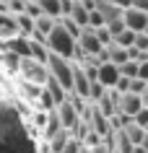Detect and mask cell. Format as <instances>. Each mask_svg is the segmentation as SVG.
Segmentation results:
<instances>
[{
    "label": "cell",
    "mask_w": 148,
    "mask_h": 153,
    "mask_svg": "<svg viewBox=\"0 0 148 153\" xmlns=\"http://www.w3.org/2000/svg\"><path fill=\"white\" fill-rule=\"evenodd\" d=\"M0 153H36L29 130L8 104H0Z\"/></svg>",
    "instance_id": "obj_1"
},
{
    "label": "cell",
    "mask_w": 148,
    "mask_h": 153,
    "mask_svg": "<svg viewBox=\"0 0 148 153\" xmlns=\"http://www.w3.org/2000/svg\"><path fill=\"white\" fill-rule=\"evenodd\" d=\"M75 44H78V39H75V36L68 31L60 21L52 26V31L47 34V47H49V52L65 57V60H75Z\"/></svg>",
    "instance_id": "obj_2"
},
{
    "label": "cell",
    "mask_w": 148,
    "mask_h": 153,
    "mask_svg": "<svg viewBox=\"0 0 148 153\" xmlns=\"http://www.w3.org/2000/svg\"><path fill=\"white\" fill-rule=\"evenodd\" d=\"M18 70L24 73V78H26L29 83H39V86L47 83V75H49L47 65L39 62V60H34V57H24L21 65H18Z\"/></svg>",
    "instance_id": "obj_3"
},
{
    "label": "cell",
    "mask_w": 148,
    "mask_h": 153,
    "mask_svg": "<svg viewBox=\"0 0 148 153\" xmlns=\"http://www.w3.org/2000/svg\"><path fill=\"white\" fill-rule=\"evenodd\" d=\"M78 47H81L83 57H99L101 52H104V44L99 42L96 31L91 29V26H83L81 29V36H78ZM99 62V60H96Z\"/></svg>",
    "instance_id": "obj_4"
},
{
    "label": "cell",
    "mask_w": 148,
    "mask_h": 153,
    "mask_svg": "<svg viewBox=\"0 0 148 153\" xmlns=\"http://www.w3.org/2000/svg\"><path fill=\"white\" fill-rule=\"evenodd\" d=\"M55 112H57V117H60V122H62V127L65 130H73L78 122H81V112L75 109V104L70 101V99H65L62 104H57L55 106Z\"/></svg>",
    "instance_id": "obj_5"
},
{
    "label": "cell",
    "mask_w": 148,
    "mask_h": 153,
    "mask_svg": "<svg viewBox=\"0 0 148 153\" xmlns=\"http://www.w3.org/2000/svg\"><path fill=\"white\" fill-rule=\"evenodd\" d=\"M99 75H96V81L101 83V86H104V88H115L117 86V81H120V75H122V73H120V65H115V62H99Z\"/></svg>",
    "instance_id": "obj_6"
},
{
    "label": "cell",
    "mask_w": 148,
    "mask_h": 153,
    "mask_svg": "<svg viewBox=\"0 0 148 153\" xmlns=\"http://www.w3.org/2000/svg\"><path fill=\"white\" fill-rule=\"evenodd\" d=\"M122 21L127 29H132V31H143L148 26V10H140V8H132V5H127V8L122 10Z\"/></svg>",
    "instance_id": "obj_7"
},
{
    "label": "cell",
    "mask_w": 148,
    "mask_h": 153,
    "mask_svg": "<svg viewBox=\"0 0 148 153\" xmlns=\"http://www.w3.org/2000/svg\"><path fill=\"white\" fill-rule=\"evenodd\" d=\"M140 106H143L140 94H132V91H125V94H120V99H117V112H120V114H127V117L138 114Z\"/></svg>",
    "instance_id": "obj_8"
},
{
    "label": "cell",
    "mask_w": 148,
    "mask_h": 153,
    "mask_svg": "<svg viewBox=\"0 0 148 153\" xmlns=\"http://www.w3.org/2000/svg\"><path fill=\"white\" fill-rule=\"evenodd\" d=\"M94 8L101 13V18H104V24H109V21H117V18H122V5H117V3H112V0H94Z\"/></svg>",
    "instance_id": "obj_9"
},
{
    "label": "cell",
    "mask_w": 148,
    "mask_h": 153,
    "mask_svg": "<svg viewBox=\"0 0 148 153\" xmlns=\"http://www.w3.org/2000/svg\"><path fill=\"white\" fill-rule=\"evenodd\" d=\"M44 88H47V94L52 96V101H55V106L62 104L68 96H70V91L62 86V83L57 81V78H52V75H47V83H44Z\"/></svg>",
    "instance_id": "obj_10"
},
{
    "label": "cell",
    "mask_w": 148,
    "mask_h": 153,
    "mask_svg": "<svg viewBox=\"0 0 148 153\" xmlns=\"http://www.w3.org/2000/svg\"><path fill=\"white\" fill-rule=\"evenodd\" d=\"M29 49H31V57H34V60H39V62L47 65V60H49V47H47V42L29 36Z\"/></svg>",
    "instance_id": "obj_11"
},
{
    "label": "cell",
    "mask_w": 148,
    "mask_h": 153,
    "mask_svg": "<svg viewBox=\"0 0 148 153\" xmlns=\"http://www.w3.org/2000/svg\"><path fill=\"white\" fill-rule=\"evenodd\" d=\"M68 16L73 18V21L81 26V29H83V26H89V8H86V3H83V0H75Z\"/></svg>",
    "instance_id": "obj_12"
},
{
    "label": "cell",
    "mask_w": 148,
    "mask_h": 153,
    "mask_svg": "<svg viewBox=\"0 0 148 153\" xmlns=\"http://www.w3.org/2000/svg\"><path fill=\"white\" fill-rule=\"evenodd\" d=\"M107 55H109V62H115V65H122V62L130 60L127 47H120L117 42H109V44H107Z\"/></svg>",
    "instance_id": "obj_13"
},
{
    "label": "cell",
    "mask_w": 148,
    "mask_h": 153,
    "mask_svg": "<svg viewBox=\"0 0 148 153\" xmlns=\"http://www.w3.org/2000/svg\"><path fill=\"white\" fill-rule=\"evenodd\" d=\"M60 130H62V122H60L57 112H55V109H49V112H47V122H44V135L52 137V135H57Z\"/></svg>",
    "instance_id": "obj_14"
},
{
    "label": "cell",
    "mask_w": 148,
    "mask_h": 153,
    "mask_svg": "<svg viewBox=\"0 0 148 153\" xmlns=\"http://www.w3.org/2000/svg\"><path fill=\"white\" fill-rule=\"evenodd\" d=\"M125 132H127V137H130V143L132 145H140L143 143V137H146V127H140V125H135V122H127V125H125Z\"/></svg>",
    "instance_id": "obj_15"
},
{
    "label": "cell",
    "mask_w": 148,
    "mask_h": 153,
    "mask_svg": "<svg viewBox=\"0 0 148 153\" xmlns=\"http://www.w3.org/2000/svg\"><path fill=\"white\" fill-rule=\"evenodd\" d=\"M68 140H70V130H65V127H62V130L57 132V135H52V137H49V153H60L62 148H65V143H68Z\"/></svg>",
    "instance_id": "obj_16"
},
{
    "label": "cell",
    "mask_w": 148,
    "mask_h": 153,
    "mask_svg": "<svg viewBox=\"0 0 148 153\" xmlns=\"http://www.w3.org/2000/svg\"><path fill=\"white\" fill-rule=\"evenodd\" d=\"M16 24H18V34H21V36H31V34H34V18L31 16L18 13V16H16Z\"/></svg>",
    "instance_id": "obj_17"
},
{
    "label": "cell",
    "mask_w": 148,
    "mask_h": 153,
    "mask_svg": "<svg viewBox=\"0 0 148 153\" xmlns=\"http://www.w3.org/2000/svg\"><path fill=\"white\" fill-rule=\"evenodd\" d=\"M36 3H39L42 13H47V16H52V18L62 16V13H60V0H36Z\"/></svg>",
    "instance_id": "obj_18"
},
{
    "label": "cell",
    "mask_w": 148,
    "mask_h": 153,
    "mask_svg": "<svg viewBox=\"0 0 148 153\" xmlns=\"http://www.w3.org/2000/svg\"><path fill=\"white\" fill-rule=\"evenodd\" d=\"M112 42H117L120 47H132V42H135V31L125 26L120 34H115V39H112Z\"/></svg>",
    "instance_id": "obj_19"
},
{
    "label": "cell",
    "mask_w": 148,
    "mask_h": 153,
    "mask_svg": "<svg viewBox=\"0 0 148 153\" xmlns=\"http://www.w3.org/2000/svg\"><path fill=\"white\" fill-rule=\"evenodd\" d=\"M120 73H122V75H127V78H138V62H135V60L122 62V65H120Z\"/></svg>",
    "instance_id": "obj_20"
},
{
    "label": "cell",
    "mask_w": 148,
    "mask_h": 153,
    "mask_svg": "<svg viewBox=\"0 0 148 153\" xmlns=\"http://www.w3.org/2000/svg\"><path fill=\"white\" fill-rule=\"evenodd\" d=\"M26 16H31V18H39L42 16V8H39V3L36 0H26V8H24Z\"/></svg>",
    "instance_id": "obj_21"
},
{
    "label": "cell",
    "mask_w": 148,
    "mask_h": 153,
    "mask_svg": "<svg viewBox=\"0 0 148 153\" xmlns=\"http://www.w3.org/2000/svg\"><path fill=\"white\" fill-rule=\"evenodd\" d=\"M89 26H91V29L104 26V18H101V13H99L96 8H91V10H89Z\"/></svg>",
    "instance_id": "obj_22"
},
{
    "label": "cell",
    "mask_w": 148,
    "mask_h": 153,
    "mask_svg": "<svg viewBox=\"0 0 148 153\" xmlns=\"http://www.w3.org/2000/svg\"><path fill=\"white\" fill-rule=\"evenodd\" d=\"M132 122L140 125V127H146V125H148V106H140L138 114H132Z\"/></svg>",
    "instance_id": "obj_23"
},
{
    "label": "cell",
    "mask_w": 148,
    "mask_h": 153,
    "mask_svg": "<svg viewBox=\"0 0 148 153\" xmlns=\"http://www.w3.org/2000/svg\"><path fill=\"white\" fill-rule=\"evenodd\" d=\"M81 140H78V137H73V135H70V140H68V143H65V148H62V151H60V153H78V151H81Z\"/></svg>",
    "instance_id": "obj_24"
},
{
    "label": "cell",
    "mask_w": 148,
    "mask_h": 153,
    "mask_svg": "<svg viewBox=\"0 0 148 153\" xmlns=\"http://www.w3.org/2000/svg\"><path fill=\"white\" fill-rule=\"evenodd\" d=\"M115 91H120V94H125V91H130V78H127V75H120V81H117Z\"/></svg>",
    "instance_id": "obj_25"
},
{
    "label": "cell",
    "mask_w": 148,
    "mask_h": 153,
    "mask_svg": "<svg viewBox=\"0 0 148 153\" xmlns=\"http://www.w3.org/2000/svg\"><path fill=\"white\" fill-rule=\"evenodd\" d=\"M91 153H112V148H109L104 140L101 143H96V145H91Z\"/></svg>",
    "instance_id": "obj_26"
},
{
    "label": "cell",
    "mask_w": 148,
    "mask_h": 153,
    "mask_svg": "<svg viewBox=\"0 0 148 153\" xmlns=\"http://www.w3.org/2000/svg\"><path fill=\"white\" fill-rule=\"evenodd\" d=\"M138 78H143V81H148V60H143V62H138Z\"/></svg>",
    "instance_id": "obj_27"
},
{
    "label": "cell",
    "mask_w": 148,
    "mask_h": 153,
    "mask_svg": "<svg viewBox=\"0 0 148 153\" xmlns=\"http://www.w3.org/2000/svg\"><path fill=\"white\" fill-rule=\"evenodd\" d=\"M132 8H140V10H148V0H130Z\"/></svg>",
    "instance_id": "obj_28"
},
{
    "label": "cell",
    "mask_w": 148,
    "mask_h": 153,
    "mask_svg": "<svg viewBox=\"0 0 148 153\" xmlns=\"http://www.w3.org/2000/svg\"><path fill=\"white\" fill-rule=\"evenodd\" d=\"M132 153H148V151L143 148V145H132Z\"/></svg>",
    "instance_id": "obj_29"
},
{
    "label": "cell",
    "mask_w": 148,
    "mask_h": 153,
    "mask_svg": "<svg viewBox=\"0 0 148 153\" xmlns=\"http://www.w3.org/2000/svg\"><path fill=\"white\" fill-rule=\"evenodd\" d=\"M112 3H117V5H122V8H127V5H130V0H112Z\"/></svg>",
    "instance_id": "obj_30"
},
{
    "label": "cell",
    "mask_w": 148,
    "mask_h": 153,
    "mask_svg": "<svg viewBox=\"0 0 148 153\" xmlns=\"http://www.w3.org/2000/svg\"><path fill=\"white\" fill-rule=\"evenodd\" d=\"M78 153H91V148H89V145H81V151H78Z\"/></svg>",
    "instance_id": "obj_31"
},
{
    "label": "cell",
    "mask_w": 148,
    "mask_h": 153,
    "mask_svg": "<svg viewBox=\"0 0 148 153\" xmlns=\"http://www.w3.org/2000/svg\"><path fill=\"white\" fill-rule=\"evenodd\" d=\"M140 145H143V148L148 151V132H146V137H143V143H140Z\"/></svg>",
    "instance_id": "obj_32"
}]
</instances>
